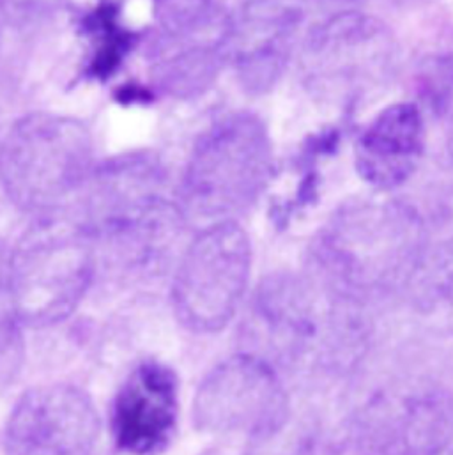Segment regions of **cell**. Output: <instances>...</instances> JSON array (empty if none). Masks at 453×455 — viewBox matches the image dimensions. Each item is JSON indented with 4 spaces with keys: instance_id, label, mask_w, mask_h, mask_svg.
Wrapping results in <instances>:
<instances>
[{
    "instance_id": "4fadbf2b",
    "label": "cell",
    "mask_w": 453,
    "mask_h": 455,
    "mask_svg": "<svg viewBox=\"0 0 453 455\" xmlns=\"http://www.w3.org/2000/svg\"><path fill=\"white\" fill-rule=\"evenodd\" d=\"M303 0H246L234 12L230 64L244 92H269L305 37Z\"/></svg>"
},
{
    "instance_id": "44dd1931",
    "label": "cell",
    "mask_w": 453,
    "mask_h": 455,
    "mask_svg": "<svg viewBox=\"0 0 453 455\" xmlns=\"http://www.w3.org/2000/svg\"><path fill=\"white\" fill-rule=\"evenodd\" d=\"M447 149H449V156L453 162V108L450 112V119H449V126H447Z\"/></svg>"
},
{
    "instance_id": "9c48e42d",
    "label": "cell",
    "mask_w": 453,
    "mask_h": 455,
    "mask_svg": "<svg viewBox=\"0 0 453 455\" xmlns=\"http://www.w3.org/2000/svg\"><path fill=\"white\" fill-rule=\"evenodd\" d=\"M452 447V395L415 385L367 401L340 426L326 455H441Z\"/></svg>"
},
{
    "instance_id": "8992f818",
    "label": "cell",
    "mask_w": 453,
    "mask_h": 455,
    "mask_svg": "<svg viewBox=\"0 0 453 455\" xmlns=\"http://www.w3.org/2000/svg\"><path fill=\"white\" fill-rule=\"evenodd\" d=\"M11 282L21 324L64 321L83 299L98 264L91 232L62 213L36 217L9 250Z\"/></svg>"
},
{
    "instance_id": "277c9868",
    "label": "cell",
    "mask_w": 453,
    "mask_h": 455,
    "mask_svg": "<svg viewBox=\"0 0 453 455\" xmlns=\"http://www.w3.org/2000/svg\"><path fill=\"white\" fill-rule=\"evenodd\" d=\"M273 176V142L264 121L228 112L195 140L176 188L187 224L235 222L257 204Z\"/></svg>"
},
{
    "instance_id": "8fae6325",
    "label": "cell",
    "mask_w": 453,
    "mask_h": 455,
    "mask_svg": "<svg viewBox=\"0 0 453 455\" xmlns=\"http://www.w3.org/2000/svg\"><path fill=\"white\" fill-rule=\"evenodd\" d=\"M287 406L274 367L255 355L239 353L203 379L194 401V420L204 433L244 435L248 440Z\"/></svg>"
},
{
    "instance_id": "e0dca14e",
    "label": "cell",
    "mask_w": 453,
    "mask_h": 455,
    "mask_svg": "<svg viewBox=\"0 0 453 455\" xmlns=\"http://www.w3.org/2000/svg\"><path fill=\"white\" fill-rule=\"evenodd\" d=\"M404 289L427 326L453 335V235L425 248Z\"/></svg>"
},
{
    "instance_id": "d6986e66",
    "label": "cell",
    "mask_w": 453,
    "mask_h": 455,
    "mask_svg": "<svg viewBox=\"0 0 453 455\" xmlns=\"http://www.w3.org/2000/svg\"><path fill=\"white\" fill-rule=\"evenodd\" d=\"M68 0H0V21L28 30L52 20Z\"/></svg>"
},
{
    "instance_id": "5bb4252c",
    "label": "cell",
    "mask_w": 453,
    "mask_h": 455,
    "mask_svg": "<svg viewBox=\"0 0 453 455\" xmlns=\"http://www.w3.org/2000/svg\"><path fill=\"white\" fill-rule=\"evenodd\" d=\"M427 151V123L413 101L381 108L354 142V169L379 194L404 187L420 169Z\"/></svg>"
},
{
    "instance_id": "7c38bea8",
    "label": "cell",
    "mask_w": 453,
    "mask_h": 455,
    "mask_svg": "<svg viewBox=\"0 0 453 455\" xmlns=\"http://www.w3.org/2000/svg\"><path fill=\"white\" fill-rule=\"evenodd\" d=\"M99 419L78 388L48 385L27 392L5 427V455H98Z\"/></svg>"
},
{
    "instance_id": "3957f363",
    "label": "cell",
    "mask_w": 453,
    "mask_h": 455,
    "mask_svg": "<svg viewBox=\"0 0 453 455\" xmlns=\"http://www.w3.org/2000/svg\"><path fill=\"white\" fill-rule=\"evenodd\" d=\"M427 243L420 213L388 197L353 199L310 244L312 276L360 303L404 289Z\"/></svg>"
},
{
    "instance_id": "ffe728a7",
    "label": "cell",
    "mask_w": 453,
    "mask_h": 455,
    "mask_svg": "<svg viewBox=\"0 0 453 455\" xmlns=\"http://www.w3.org/2000/svg\"><path fill=\"white\" fill-rule=\"evenodd\" d=\"M18 324L20 319L11 282L9 250L0 243V355L12 342Z\"/></svg>"
},
{
    "instance_id": "7a4b0ae2",
    "label": "cell",
    "mask_w": 453,
    "mask_h": 455,
    "mask_svg": "<svg viewBox=\"0 0 453 455\" xmlns=\"http://www.w3.org/2000/svg\"><path fill=\"white\" fill-rule=\"evenodd\" d=\"M362 303L317 278L273 273L257 287L246 319L248 349L271 367H346L367 344Z\"/></svg>"
},
{
    "instance_id": "603a6c76",
    "label": "cell",
    "mask_w": 453,
    "mask_h": 455,
    "mask_svg": "<svg viewBox=\"0 0 453 455\" xmlns=\"http://www.w3.org/2000/svg\"><path fill=\"white\" fill-rule=\"evenodd\" d=\"M0 137H2V132H0Z\"/></svg>"
},
{
    "instance_id": "5b68a950",
    "label": "cell",
    "mask_w": 453,
    "mask_h": 455,
    "mask_svg": "<svg viewBox=\"0 0 453 455\" xmlns=\"http://www.w3.org/2000/svg\"><path fill=\"white\" fill-rule=\"evenodd\" d=\"M89 128L69 116L30 112L0 137V185L18 210L34 217L62 213L94 172Z\"/></svg>"
},
{
    "instance_id": "ac0fdd59",
    "label": "cell",
    "mask_w": 453,
    "mask_h": 455,
    "mask_svg": "<svg viewBox=\"0 0 453 455\" xmlns=\"http://www.w3.org/2000/svg\"><path fill=\"white\" fill-rule=\"evenodd\" d=\"M315 419L290 403L280 417L246 440L244 455H317Z\"/></svg>"
},
{
    "instance_id": "ba28073f",
    "label": "cell",
    "mask_w": 453,
    "mask_h": 455,
    "mask_svg": "<svg viewBox=\"0 0 453 455\" xmlns=\"http://www.w3.org/2000/svg\"><path fill=\"white\" fill-rule=\"evenodd\" d=\"M232 25L219 0H162L147 43L155 87L174 100L204 96L230 64Z\"/></svg>"
},
{
    "instance_id": "2e32d148",
    "label": "cell",
    "mask_w": 453,
    "mask_h": 455,
    "mask_svg": "<svg viewBox=\"0 0 453 455\" xmlns=\"http://www.w3.org/2000/svg\"><path fill=\"white\" fill-rule=\"evenodd\" d=\"M124 0H98L80 20L87 41L83 78L107 82L124 64L139 36L123 20Z\"/></svg>"
},
{
    "instance_id": "52a82bcc",
    "label": "cell",
    "mask_w": 453,
    "mask_h": 455,
    "mask_svg": "<svg viewBox=\"0 0 453 455\" xmlns=\"http://www.w3.org/2000/svg\"><path fill=\"white\" fill-rule=\"evenodd\" d=\"M399 44L379 18L342 11L312 27L299 46L303 82L319 100L356 101L383 85L397 64Z\"/></svg>"
},
{
    "instance_id": "7402d4cb",
    "label": "cell",
    "mask_w": 453,
    "mask_h": 455,
    "mask_svg": "<svg viewBox=\"0 0 453 455\" xmlns=\"http://www.w3.org/2000/svg\"><path fill=\"white\" fill-rule=\"evenodd\" d=\"M441 455H453V447H452V449H450V451H447V452H445V454H441Z\"/></svg>"
},
{
    "instance_id": "30bf717a",
    "label": "cell",
    "mask_w": 453,
    "mask_h": 455,
    "mask_svg": "<svg viewBox=\"0 0 453 455\" xmlns=\"http://www.w3.org/2000/svg\"><path fill=\"white\" fill-rule=\"evenodd\" d=\"M251 271V243L237 222L213 224L185 248L172 303L179 323L195 333L222 331L235 315Z\"/></svg>"
},
{
    "instance_id": "9a60e30c",
    "label": "cell",
    "mask_w": 453,
    "mask_h": 455,
    "mask_svg": "<svg viewBox=\"0 0 453 455\" xmlns=\"http://www.w3.org/2000/svg\"><path fill=\"white\" fill-rule=\"evenodd\" d=\"M178 381L162 363L139 365L115 395L112 435L115 445L130 455L158 452L176 427Z\"/></svg>"
},
{
    "instance_id": "6da1fadb",
    "label": "cell",
    "mask_w": 453,
    "mask_h": 455,
    "mask_svg": "<svg viewBox=\"0 0 453 455\" xmlns=\"http://www.w3.org/2000/svg\"><path fill=\"white\" fill-rule=\"evenodd\" d=\"M83 224L98 257L135 273H158L187 228L169 172L156 153L126 151L96 164L85 188Z\"/></svg>"
}]
</instances>
